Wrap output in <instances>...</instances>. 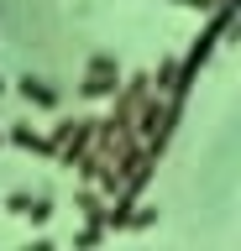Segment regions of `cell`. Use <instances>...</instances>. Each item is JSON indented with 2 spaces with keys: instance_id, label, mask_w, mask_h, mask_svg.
Segmentation results:
<instances>
[{
  "instance_id": "cell-1",
  "label": "cell",
  "mask_w": 241,
  "mask_h": 251,
  "mask_svg": "<svg viewBox=\"0 0 241 251\" xmlns=\"http://www.w3.org/2000/svg\"><path fill=\"white\" fill-rule=\"evenodd\" d=\"M115 89H121V63H115L110 52L89 58V68H84V84H79V94H84V100H110Z\"/></svg>"
},
{
  "instance_id": "cell-2",
  "label": "cell",
  "mask_w": 241,
  "mask_h": 251,
  "mask_svg": "<svg viewBox=\"0 0 241 251\" xmlns=\"http://www.w3.org/2000/svg\"><path fill=\"white\" fill-rule=\"evenodd\" d=\"M5 209L21 215V220H32V225H48V220H53V199H48V194H11Z\"/></svg>"
},
{
  "instance_id": "cell-3",
  "label": "cell",
  "mask_w": 241,
  "mask_h": 251,
  "mask_svg": "<svg viewBox=\"0 0 241 251\" xmlns=\"http://www.w3.org/2000/svg\"><path fill=\"white\" fill-rule=\"evenodd\" d=\"M16 94H21V100H27L32 110H58V100H63V94H58V89L48 84V78H32V74H27V78L16 84Z\"/></svg>"
},
{
  "instance_id": "cell-4",
  "label": "cell",
  "mask_w": 241,
  "mask_h": 251,
  "mask_svg": "<svg viewBox=\"0 0 241 251\" xmlns=\"http://www.w3.org/2000/svg\"><path fill=\"white\" fill-rule=\"evenodd\" d=\"M5 141H16L21 152H42V157H53V136H37L32 126H11V131H5Z\"/></svg>"
},
{
  "instance_id": "cell-5",
  "label": "cell",
  "mask_w": 241,
  "mask_h": 251,
  "mask_svg": "<svg viewBox=\"0 0 241 251\" xmlns=\"http://www.w3.org/2000/svg\"><path fill=\"white\" fill-rule=\"evenodd\" d=\"M79 215L84 220H95V225H105V194H100V188H79Z\"/></svg>"
},
{
  "instance_id": "cell-6",
  "label": "cell",
  "mask_w": 241,
  "mask_h": 251,
  "mask_svg": "<svg viewBox=\"0 0 241 251\" xmlns=\"http://www.w3.org/2000/svg\"><path fill=\"white\" fill-rule=\"evenodd\" d=\"M173 78H178V63H173V58H162V63H158V74H147V89L173 94Z\"/></svg>"
},
{
  "instance_id": "cell-7",
  "label": "cell",
  "mask_w": 241,
  "mask_h": 251,
  "mask_svg": "<svg viewBox=\"0 0 241 251\" xmlns=\"http://www.w3.org/2000/svg\"><path fill=\"white\" fill-rule=\"evenodd\" d=\"M105 235H110V230H105V225H95V220H84V230L74 235V246H100Z\"/></svg>"
},
{
  "instance_id": "cell-8",
  "label": "cell",
  "mask_w": 241,
  "mask_h": 251,
  "mask_svg": "<svg viewBox=\"0 0 241 251\" xmlns=\"http://www.w3.org/2000/svg\"><path fill=\"white\" fill-rule=\"evenodd\" d=\"M173 5H184V11H199V16L210 11V0H173Z\"/></svg>"
},
{
  "instance_id": "cell-9",
  "label": "cell",
  "mask_w": 241,
  "mask_h": 251,
  "mask_svg": "<svg viewBox=\"0 0 241 251\" xmlns=\"http://www.w3.org/2000/svg\"><path fill=\"white\" fill-rule=\"evenodd\" d=\"M0 94H5V78H0Z\"/></svg>"
},
{
  "instance_id": "cell-10",
  "label": "cell",
  "mask_w": 241,
  "mask_h": 251,
  "mask_svg": "<svg viewBox=\"0 0 241 251\" xmlns=\"http://www.w3.org/2000/svg\"><path fill=\"white\" fill-rule=\"evenodd\" d=\"M0 141H5V131H0Z\"/></svg>"
}]
</instances>
